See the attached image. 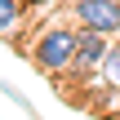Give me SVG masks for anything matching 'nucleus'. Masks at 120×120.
Instances as JSON below:
<instances>
[{"mask_svg":"<svg viewBox=\"0 0 120 120\" xmlns=\"http://www.w3.org/2000/svg\"><path fill=\"white\" fill-rule=\"evenodd\" d=\"M76 53H80V27H45L31 40L27 62L58 80L62 71H76Z\"/></svg>","mask_w":120,"mask_h":120,"instance_id":"1","label":"nucleus"},{"mask_svg":"<svg viewBox=\"0 0 120 120\" xmlns=\"http://www.w3.org/2000/svg\"><path fill=\"white\" fill-rule=\"evenodd\" d=\"M71 13H76V27L120 36V0H71Z\"/></svg>","mask_w":120,"mask_h":120,"instance_id":"2","label":"nucleus"},{"mask_svg":"<svg viewBox=\"0 0 120 120\" xmlns=\"http://www.w3.org/2000/svg\"><path fill=\"white\" fill-rule=\"evenodd\" d=\"M107 40H111V36L94 31V27H80V53H76V71H89V67H98V62H102V53L111 49Z\"/></svg>","mask_w":120,"mask_h":120,"instance_id":"3","label":"nucleus"},{"mask_svg":"<svg viewBox=\"0 0 120 120\" xmlns=\"http://www.w3.org/2000/svg\"><path fill=\"white\" fill-rule=\"evenodd\" d=\"M22 22V0H0V36H9Z\"/></svg>","mask_w":120,"mask_h":120,"instance_id":"4","label":"nucleus"},{"mask_svg":"<svg viewBox=\"0 0 120 120\" xmlns=\"http://www.w3.org/2000/svg\"><path fill=\"white\" fill-rule=\"evenodd\" d=\"M98 76H102L107 85H120V49H107V53H102V62H98Z\"/></svg>","mask_w":120,"mask_h":120,"instance_id":"5","label":"nucleus"},{"mask_svg":"<svg viewBox=\"0 0 120 120\" xmlns=\"http://www.w3.org/2000/svg\"><path fill=\"white\" fill-rule=\"evenodd\" d=\"M22 4H49V0H22Z\"/></svg>","mask_w":120,"mask_h":120,"instance_id":"6","label":"nucleus"},{"mask_svg":"<svg viewBox=\"0 0 120 120\" xmlns=\"http://www.w3.org/2000/svg\"><path fill=\"white\" fill-rule=\"evenodd\" d=\"M31 120H40V116H31Z\"/></svg>","mask_w":120,"mask_h":120,"instance_id":"7","label":"nucleus"}]
</instances>
